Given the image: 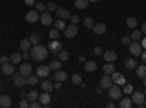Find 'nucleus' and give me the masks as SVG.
I'll return each instance as SVG.
<instances>
[{
    "label": "nucleus",
    "instance_id": "1",
    "mask_svg": "<svg viewBox=\"0 0 146 108\" xmlns=\"http://www.w3.org/2000/svg\"><path fill=\"white\" fill-rule=\"evenodd\" d=\"M29 53H31V58L35 60V62H42V60H45L47 56H48V50L45 48L44 45H40V44L38 45H32Z\"/></svg>",
    "mask_w": 146,
    "mask_h": 108
},
{
    "label": "nucleus",
    "instance_id": "2",
    "mask_svg": "<svg viewBox=\"0 0 146 108\" xmlns=\"http://www.w3.org/2000/svg\"><path fill=\"white\" fill-rule=\"evenodd\" d=\"M108 95H110V98H113V99H115V101H120L121 98H123V91L120 89V85H113L108 88Z\"/></svg>",
    "mask_w": 146,
    "mask_h": 108
},
{
    "label": "nucleus",
    "instance_id": "3",
    "mask_svg": "<svg viewBox=\"0 0 146 108\" xmlns=\"http://www.w3.org/2000/svg\"><path fill=\"white\" fill-rule=\"evenodd\" d=\"M131 102L136 104L137 107H143V104H145V92H140V91L133 92V95H131Z\"/></svg>",
    "mask_w": 146,
    "mask_h": 108
},
{
    "label": "nucleus",
    "instance_id": "4",
    "mask_svg": "<svg viewBox=\"0 0 146 108\" xmlns=\"http://www.w3.org/2000/svg\"><path fill=\"white\" fill-rule=\"evenodd\" d=\"M40 21H41V23H42V25H45V27H48V25H51V23H53V18H51V12H48V10L42 12V13L40 15Z\"/></svg>",
    "mask_w": 146,
    "mask_h": 108
},
{
    "label": "nucleus",
    "instance_id": "5",
    "mask_svg": "<svg viewBox=\"0 0 146 108\" xmlns=\"http://www.w3.org/2000/svg\"><path fill=\"white\" fill-rule=\"evenodd\" d=\"M35 72H36V76H38V78L45 79V78H48V75H50V67L41 64V66L36 67V70H35Z\"/></svg>",
    "mask_w": 146,
    "mask_h": 108
},
{
    "label": "nucleus",
    "instance_id": "6",
    "mask_svg": "<svg viewBox=\"0 0 146 108\" xmlns=\"http://www.w3.org/2000/svg\"><path fill=\"white\" fill-rule=\"evenodd\" d=\"M38 19H40V12L38 10H29L28 13L25 15V21L28 23H35Z\"/></svg>",
    "mask_w": 146,
    "mask_h": 108
},
{
    "label": "nucleus",
    "instance_id": "7",
    "mask_svg": "<svg viewBox=\"0 0 146 108\" xmlns=\"http://www.w3.org/2000/svg\"><path fill=\"white\" fill-rule=\"evenodd\" d=\"M129 50H130V53L135 56V57H137V56H140V53H142V45H140V42H137V41L130 42V44H129Z\"/></svg>",
    "mask_w": 146,
    "mask_h": 108
},
{
    "label": "nucleus",
    "instance_id": "8",
    "mask_svg": "<svg viewBox=\"0 0 146 108\" xmlns=\"http://www.w3.org/2000/svg\"><path fill=\"white\" fill-rule=\"evenodd\" d=\"M78 32H79L78 27H76V25H73V23L64 28V35H66V38H73V37H76Z\"/></svg>",
    "mask_w": 146,
    "mask_h": 108
},
{
    "label": "nucleus",
    "instance_id": "9",
    "mask_svg": "<svg viewBox=\"0 0 146 108\" xmlns=\"http://www.w3.org/2000/svg\"><path fill=\"white\" fill-rule=\"evenodd\" d=\"M48 48H50V51L54 56H58V51L62 50V42L57 41V40H53V41H50V44H48Z\"/></svg>",
    "mask_w": 146,
    "mask_h": 108
},
{
    "label": "nucleus",
    "instance_id": "10",
    "mask_svg": "<svg viewBox=\"0 0 146 108\" xmlns=\"http://www.w3.org/2000/svg\"><path fill=\"white\" fill-rule=\"evenodd\" d=\"M19 73L22 75V76H25V78H28L31 73H32V66L27 62V63H22L21 64V67H19Z\"/></svg>",
    "mask_w": 146,
    "mask_h": 108
},
{
    "label": "nucleus",
    "instance_id": "11",
    "mask_svg": "<svg viewBox=\"0 0 146 108\" xmlns=\"http://www.w3.org/2000/svg\"><path fill=\"white\" fill-rule=\"evenodd\" d=\"M13 85L15 86H25L27 85V78L22 76L21 73H13Z\"/></svg>",
    "mask_w": 146,
    "mask_h": 108
},
{
    "label": "nucleus",
    "instance_id": "12",
    "mask_svg": "<svg viewBox=\"0 0 146 108\" xmlns=\"http://www.w3.org/2000/svg\"><path fill=\"white\" fill-rule=\"evenodd\" d=\"M113 76V82L114 83H117V85H120V86H123V85H126V78L121 75V73H117V72H113L111 73Z\"/></svg>",
    "mask_w": 146,
    "mask_h": 108
},
{
    "label": "nucleus",
    "instance_id": "13",
    "mask_svg": "<svg viewBox=\"0 0 146 108\" xmlns=\"http://www.w3.org/2000/svg\"><path fill=\"white\" fill-rule=\"evenodd\" d=\"M113 78L111 76H110L108 73H105L102 78H101V86H102V89H108L110 86H111L113 85Z\"/></svg>",
    "mask_w": 146,
    "mask_h": 108
},
{
    "label": "nucleus",
    "instance_id": "14",
    "mask_svg": "<svg viewBox=\"0 0 146 108\" xmlns=\"http://www.w3.org/2000/svg\"><path fill=\"white\" fill-rule=\"evenodd\" d=\"M2 73H3V75H13V73H15V66H13V63L7 62V63L2 64Z\"/></svg>",
    "mask_w": 146,
    "mask_h": 108
},
{
    "label": "nucleus",
    "instance_id": "15",
    "mask_svg": "<svg viewBox=\"0 0 146 108\" xmlns=\"http://www.w3.org/2000/svg\"><path fill=\"white\" fill-rule=\"evenodd\" d=\"M40 86H41V89H42V91H45V92H51V91L54 89V85L51 83V80H48L47 78L41 80Z\"/></svg>",
    "mask_w": 146,
    "mask_h": 108
},
{
    "label": "nucleus",
    "instance_id": "16",
    "mask_svg": "<svg viewBox=\"0 0 146 108\" xmlns=\"http://www.w3.org/2000/svg\"><path fill=\"white\" fill-rule=\"evenodd\" d=\"M92 31H94L95 35H102L107 31V25L105 23H95V25L92 27Z\"/></svg>",
    "mask_w": 146,
    "mask_h": 108
},
{
    "label": "nucleus",
    "instance_id": "17",
    "mask_svg": "<svg viewBox=\"0 0 146 108\" xmlns=\"http://www.w3.org/2000/svg\"><path fill=\"white\" fill-rule=\"evenodd\" d=\"M0 107L2 108L12 107V98L9 97V95H2V97H0Z\"/></svg>",
    "mask_w": 146,
    "mask_h": 108
},
{
    "label": "nucleus",
    "instance_id": "18",
    "mask_svg": "<svg viewBox=\"0 0 146 108\" xmlns=\"http://www.w3.org/2000/svg\"><path fill=\"white\" fill-rule=\"evenodd\" d=\"M102 57L105 58V62H115L117 60V54H115V51H113V50H108V51H104V54H102Z\"/></svg>",
    "mask_w": 146,
    "mask_h": 108
},
{
    "label": "nucleus",
    "instance_id": "19",
    "mask_svg": "<svg viewBox=\"0 0 146 108\" xmlns=\"http://www.w3.org/2000/svg\"><path fill=\"white\" fill-rule=\"evenodd\" d=\"M67 78H69V75L66 73L64 70H56V75L53 76V79L54 80H58V82H64Z\"/></svg>",
    "mask_w": 146,
    "mask_h": 108
},
{
    "label": "nucleus",
    "instance_id": "20",
    "mask_svg": "<svg viewBox=\"0 0 146 108\" xmlns=\"http://www.w3.org/2000/svg\"><path fill=\"white\" fill-rule=\"evenodd\" d=\"M38 101L44 105V107H47L48 104H50V101H51V98H50V93L48 92H42V93H40V97H38Z\"/></svg>",
    "mask_w": 146,
    "mask_h": 108
},
{
    "label": "nucleus",
    "instance_id": "21",
    "mask_svg": "<svg viewBox=\"0 0 146 108\" xmlns=\"http://www.w3.org/2000/svg\"><path fill=\"white\" fill-rule=\"evenodd\" d=\"M56 13H57L58 19H63V21L70 19V12H69V10H66V9H60V7H57Z\"/></svg>",
    "mask_w": 146,
    "mask_h": 108
},
{
    "label": "nucleus",
    "instance_id": "22",
    "mask_svg": "<svg viewBox=\"0 0 146 108\" xmlns=\"http://www.w3.org/2000/svg\"><path fill=\"white\" fill-rule=\"evenodd\" d=\"M19 47H21V50H22V51H29V50H31V47H32V44H31L29 38H25V40H22V41H21Z\"/></svg>",
    "mask_w": 146,
    "mask_h": 108
},
{
    "label": "nucleus",
    "instance_id": "23",
    "mask_svg": "<svg viewBox=\"0 0 146 108\" xmlns=\"http://www.w3.org/2000/svg\"><path fill=\"white\" fill-rule=\"evenodd\" d=\"M21 60H22V54H21V53H12V54L9 56V62L13 63V64L21 63Z\"/></svg>",
    "mask_w": 146,
    "mask_h": 108
},
{
    "label": "nucleus",
    "instance_id": "24",
    "mask_svg": "<svg viewBox=\"0 0 146 108\" xmlns=\"http://www.w3.org/2000/svg\"><path fill=\"white\" fill-rule=\"evenodd\" d=\"M96 63L95 62H85L83 63V69H85V72H95L96 70Z\"/></svg>",
    "mask_w": 146,
    "mask_h": 108
},
{
    "label": "nucleus",
    "instance_id": "25",
    "mask_svg": "<svg viewBox=\"0 0 146 108\" xmlns=\"http://www.w3.org/2000/svg\"><path fill=\"white\" fill-rule=\"evenodd\" d=\"M102 69H104V73H108V75H111L113 72H115V66H114L111 62H107Z\"/></svg>",
    "mask_w": 146,
    "mask_h": 108
},
{
    "label": "nucleus",
    "instance_id": "26",
    "mask_svg": "<svg viewBox=\"0 0 146 108\" xmlns=\"http://www.w3.org/2000/svg\"><path fill=\"white\" fill-rule=\"evenodd\" d=\"M62 64H63V62H60V60H53V62H50L48 67H50V70H60Z\"/></svg>",
    "mask_w": 146,
    "mask_h": 108
},
{
    "label": "nucleus",
    "instance_id": "27",
    "mask_svg": "<svg viewBox=\"0 0 146 108\" xmlns=\"http://www.w3.org/2000/svg\"><path fill=\"white\" fill-rule=\"evenodd\" d=\"M136 75H137V78H140V79H143V78L146 76V66H145V64H140V66L136 67Z\"/></svg>",
    "mask_w": 146,
    "mask_h": 108
},
{
    "label": "nucleus",
    "instance_id": "28",
    "mask_svg": "<svg viewBox=\"0 0 146 108\" xmlns=\"http://www.w3.org/2000/svg\"><path fill=\"white\" fill-rule=\"evenodd\" d=\"M126 25H127V28H136L137 27V19L136 18H133V16H129L127 19H126Z\"/></svg>",
    "mask_w": 146,
    "mask_h": 108
},
{
    "label": "nucleus",
    "instance_id": "29",
    "mask_svg": "<svg viewBox=\"0 0 146 108\" xmlns=\"http://www.w3.org/2000/svg\"><path fill=\"white\" fill-rule=\"evenodd\" d=\"M36 83H38V76L36 75H29L28 78H27V85H31V86H35Z\"/></svg>",
    "mask_w": 146,
    "mask_h": 108
},
{
    "label": "nucleus",
    "instance_id": "30",
    "mask_svg": "<svg viewBox=\"0 0 146 108\" xmlns=\"http://www.w3.org/2000/svg\"><path fill=\"white\" fill-rule=\"evenodd\" d=\"M29 41H31L32 45H38L40 41H41V35H40V34H36V32H34L31 37H29Z\"/></svg>",
    "mask_w": 146,
    "mask_h": 108
},
{
    "label": "nucleus",
    "instance_id": "31",
    "mask_svg": "<svg viewBox=\"0 0 146 108\" xmlns=\"http://www.w3.org/2000/svg\"><path fill=\"white\" fill-rule=\"evenodd\" d=\"M72 83L75 86H80V83H82V76L79 73H73L72 75Z\"/></svg>",
    "mask_w": 146,
    "mask_h": 108
},
{
    "label": "nucleus",
    "instance_id": "32",
    "mask_svg": "<svg viewBox=\"0 0 146 108\" xmlns=\"http://www.w3.org/2000/svg\"><path fill=\"white\" fill-rule=\"evenodd\" d=\"M118 107H120V108H130V107H131V99H130V98H121Z\"/></svg>",
    "mask_w": 146,
    "mask_h": 108
},
{
    "label": "nucleus",
    "instance_id": "33",
    "mask_svg": "<svg viewBox=\"0 0 146 108\" xmlns=\"http://www.w3.org/2000/svg\"><path fill=\"white\" fill-rule=\"evenodd\" d=\"M89 5V0H75V6L78 9H86Z\"/></svg>",
    "mask_w": 146,
    "mask_h": 108
},
{
    "label": "nucleus",
    "instance_id": "34",
    "mask_svg": "<svg viewBox=\"0 0 146 108\" xmlns=\"http://www.w3.org/2000/svg\"><path fill=\"white\" fill-rule=\"evenodd\" d=\"M124 64H126V67H127L129 70H133V69H136V67H137L136 60H133V58H127L126 62H124Z\"/></svg>",
    "mask_w": 146,
    "mask_h": 108
},
{
    "label": "nucleus",
    "instance_id": "35",
    "mask_svg": "<svg viewBox=\"0 0 146 108\" xmlns=\"http://www.w3.org/2000/svg\"><path fill=\"white\" fill-rule=\"evenodd\" d=\"M38 97H40L38 91H31V92L27 95V99H28L29 102H32V101H36V99H38Z\"/></svg>",
    "mask_w": 146,
    "mask_h": 108
},
{
    "label": "nucleus",
    "instance_id": "36",
    "mask_svg": "<svg viewBox=\"0 0 146 108\" xmlns=\"http://www.w3.org/2000/svg\"><path fill=\"white\" fill-rule=\"evenodd\" d=\"M58 58H60V62H67V60H69V51L62 48L58 51Z\"/></svg>",
    "mask_w": 146,
    "mask_h": 108
},
{
    "label": "nucleus",
    "instance_id": "37",
    "mask_svg": "<svg viewBox=\"0 0 146 108\" xmlns=\"http://www.w3.org/2000/svg\"><path fill=\"white\" fill-rule=\"evenodd\" d=\"M54 27H56L58 31H62V29H64V28H66V23H64V21H63V19H57V21L54 22Z\"/></svg>",
    "mask_w": 146,
    "mask_h": 108
},
{
    "label": "nucleus",
    "instance_id": "38",
    "mask_svg": "<svg viewBox=\"0 0 146 108\" xmlns=\"http://www.w3.org/2000/svg\"><path fill=\"white\" fill-rule=\"evenodd\" d=\"M83 25H85V28L92 29V27L95 25V22H94V19H92V18H86V19L83 21Z\"/></svg>",
    "mask_w": 146,
    "mask_h": 108
},
{
    "label": "nucleus",
    "instance_id": "39",
    "mask_svg": "<svg viewBox=\"0 0 146 108\" xmlns=\"http://www.w3.org/2000/svg\"><path fill=\"white\" fill-rule=\"evenodd\" d=\"M130 37H131V40H142V31L140 29H135L131 32Z\"/></svg>",
    "mask_w": 146,
    "mask_h": 108
},
{
    "label": "nucleus",
    "instance_id": "40",
    "mask_svg": "<svg viewBox=\"0 0 146 108\" xmlns=\"http://www.w3.org/2000/svg\"><path fill=\"white\" fill-rule=\"evenodd\" d=\"M48 37H50L51 40H57V38H58V29H57V28L50 29V32H48Z\"/></svg>",
    "mask_w": 146,
    "mask_h": 108
},
{
    "label": "nucleus",
    "instance_id": "41",
    "mask_svg": "<svg viewBox=\"0 0 146 108\" xmlns=\"http://www.w3.org/2000/svg\"><path fill=\"white\" fill-rule=\"evenodd\" d=\"M34 6H35V10L41 12V13H42V12H45V10H47V6H45L44 3H40V2H38V3H35Z\"/></svg>",
    "mask_w": 146,
    "mask_h": 108
},
{
    "label": "nucleus",
    "instance_id": "42",
    "mask_svg": "<svg viewBox=\"0 0 146 108\" xmlns=\"http://www.w3.org/2000/svg\"><path fill=\"white\" fill-rule=\"evenodd\" d=\"M131 42V37L130 35H124V37H121V44L123 45H129Z\"/></svg>",
    "mask_w": 146,
    "mask_h": 108
},
{
    "label": "nucleus",
    "instance_id": "43",
    "mask_svg": "<svg viewBox=\"0 0 146 108\" xmlns=\"http://www.w3.org/2000/svg\"><path fill=\"white\" fill-rule=\"evenodd\" d=\"M47 10H48V12H56V10H57V5L53 3V2L47 3Z\"/></svg>",
    "mask_w": 146,
    "mask_h": 108
},
{
    "label": "nucleus",
    "instance_id": "44",
    "mask_svg": "<svg viewBox=\"0 0 146 108\" xmlns=\"http://www.w3.org/2000/svg\"><path fill=\"white\" fill-rule=\"evenodd\" d=\"M79 21H80V18L78 16V15H70V22L73 23V25H78V23H79Z\"/></svg>",
    "mask_w": 146,
    "mask_h": 108
},
{
    "label": "nucleus",
    "instance_id": "45",
    "mask_svg": "<svg viewBox=\"0 0 146 108\" xmlns=\"http://www.w3.org/2000/svg\"><path fill=\"white\" fill-rule=\"evenodd\" d=\"M29 107L31 108H40V107H42V104L36 99V101H32V102H29Z\"/></svg>",
    "mask_w": 146,
    "mask_h": 108
},
{
    "label": "nucleus",
    "instance_id": "46",
    "mask_svg": "<svg viewBox=\"0 0 146 108\" xmlns=\"http://www.w3.org/2000/svg\"><path fill=\"white\" fill-rule=\"evenodd\" d=\"M19 107H21V108H28V107H29V101H28L27 98H23V99L21 101Z\"/></svg>",
    "mask_w": 146,
    "mask_h": 108
},
{
    "label": "nucleus",
    "instance_id": "47",
    "mask_svg": "<svg viewBox=\"0 0 146 108\" xmlns=\"http://www.w3.org/2000/svg\"><path fill=\"white\" fill-rule=\"evenodd\" d=\"M94 54L95 56H102L104 54V50L101 48V47H95V48H94Z\"/></svg>",
    "mask_w": 146,
    "mask_h": 108
},
{
    "label": "nucleus",
    "instance_id": "48",
    "mask_svg": "<svg viewBox=\"0 0 146 108\" xmlns=\"http://www.w3.org/2000/svg\"><path fill=\"white\" fill-rule=\"evenodd\" d=\"M9 62V57L7 56H0V64H5Z\"/></svg>",
    "mask_w": 146,
    "mask_h": 108
},
{
    "label": "nucleus",
    "instance_id": "49",
    "mask_svg": "<svg viewBox=\"0 0 146 108\" xmlns=\"http://www.w3.org/2000/svg\"><path fill=\"white\" fill-rule=\"evenodd\" d=\"M123 92H124V93H131V92H133V86H131V85H126V88H124Z\"/></svg>",
    "mask_w": 146,
    "mask_h": 108
},
{
    "label": "nucleus",
    "instance_id": "50",
    "mask_svg": "<svg viewBox=\"0 0 146 108\" xmlns=\"http://www.w3.org/2000/svg\"><path fill=\"white\" fill-rule=\"evenodd\" d=\"M29 57H31V53H29V51H22V58L28 60Z\"/></svg>",
    "mask_w": 146,
    "mask_h": 108
},
{
    "label": "nucleus",
    "instance_id": "51",
    "mask_svg": "<svg viewBox=\"0 0 146 108\" xmlns=\"http://www.w3.org/2000/svg\"><path fill=\"white\" fill-rule=\"evenodd\" d=\"M23 2H25L27 6H34L35 5V0H23Z\"/></svg>",
    "mask_w": 146,
    "mask_h": 108
},
{
    "label": "nucleus",
    "instance_id": "52",
    "mask_svg": "<svg viewBox=\"0 0 146 108\" xmlns=\"http://www.w3.org/2000/svg\"><path fill=\"white\" fill-rule=\"evenodd\" d=\"M140 57H142V62H143V63H146V51L140 53Z\"/></svg>",
    "mask_w": 146,
    "mask_h": 108
},
{
    "label": "nucleus",
    "instance_id": "53",
    "mask_svg": "<svg viewBox=\"0 0 146 108\" xmlns=\"http://www.w3.org/2000/svg\"><path fill=\"white\" fill-rule=\"evenodd\" d=\"M140 45H142V48H145V50H146V37L140 41Z\"/></svg>",
    "mask_w": 146,
    "mask_h": 108
},
{
    "label": "nucleus",
    "instance_id": "54",
    "mask_svg": "<svg viewBox=\"0 0 146 108\" xmlns=\"http://www.w3.org/2000/svg\"><path fill=\"white\" fill-rule=\"evenodd\" d=\"M54 89H62V82H58V80H57V83L54 85Z\"/></svg>",
    "mask_w": 146,
    "mask_h": 108
},
{
    "label": "nucleus",
    "instance_id": "55",
    "mask_svg": "<svg viewBox=\"0 0 146 108\" xmlns=\"http://www.w3.org/2000/svg\"><path fill=\"white\" fill-rule=\"evenodd\" d=\"M142 34H145V35H146V22L142 25Z\"/></svg>",
    "mask_w": 146,
    "mask_h": 108
},
{
    "label": "nucleus",
    "instance_id": "56",
    "mask_svg": "<svg viewBox=\"0 0 146 108\" xmlns=\"http://www.w3.org/2000/svg\"><path fill=\"white\" fill-rule=\"evenodd\" d=\"M107 107H108V108H114V107H115V104H114V102H108V105H107Z\"/></svg>",
    "mask_w": 146,
    "mask_h": 108
},
{
    "label": "nucleus",
    "instance_id": "57",
    "mask_svg": "<svg viewBox=\"0 0 146 108\" xmlns=\"http://www.w3.org/2000/svg\"><path fill=\"white\" fill-rule=\"evenodd\" d=\"M79 62H80V63H85V56H80V57H79Z\"/></svg>",
    "mask_w": 146,
    "mask_h": 108
},
{
    "label": "nucleus",
    "instance_id": "58",
    "mask_svg": "<svg viewBox=\"0 0 146 108\" xmlns=\"http://www.w3.org/2000/svg\"><path fill=\"white\" fill-rule=\"evenodd\" d=\"M102 92V86H98V88H96V93H101Z\"/></svg>",
    "mask_w": 146,
    "mask_h": 108
},
{
    "label": "nucleus",
    "instance_id": "59",
    "mask_svg": "<svg viewBox=\"0 0 146 108\" xmlns=\"http://www.w3.org/2000/svg\"><path fill=\"white\" fill-rule=\"evenodd\" d=\"M142 80H143V86H146V76H145V78H143Z\"/></svg>",
    "mask_w": 146,
    "mask_h": 108
},
{
    "label": "nucleus",
    "instance_id": "60",
    "mask_svg": "<svg viewBox=\"0 0 146 108\" xmlns=\"http://www.w3.org/2000/svg\"><path fill=\"white\" fill-rule=\"evenodd\" d=\"M89 2H91V3H96V2H98V0H89Z\"/></svg>",
    "mask_w": 146,
    "mask_h": 108
},
{
    "label": "nucleus",
    "instance_id": "61",
    "mask_svg": "<svg viewBox=\"0 0 146 108\" xmlns=\"http://www.w3.org/2000/svg\"><path fill=\"white\" fill-rule=\"evenodd\" d=\"M143 107H146V99H145V104H143Z\"/></svg>",
    "mask_w": 146,
    "mask_h": 108
},
{
    "label": "nucleus",
    "instance_id": "62",
    "mask_svg": "<svg viewBox=\"0 0 146 108\" xmlns=\"http://www.w3.org/2000/svg\"><path fill=\"white\" fill-rule=\"evenodd\" d=\"M2 75H3V73H2V70H0V76H2Z\"/></svg>",
    "mask_w": 146,
    "mask_h": 108
},
{
    "label": "nucleus",
    "instance_id": "63",
    "mask_svg": "<svg viewBox=\"0 0 146 108\" xmlns=\"http://www.w3.org/2000/svg\"><path fill=\"white\" fill-rule=\"evenodd\" d=\"M145 95H146V88H145Z\"/></svg>",
    "mask_w": 146,
    "mask_h": 108
},
{
    "label": "nucleus",
    "instance_id": "64",
    "mask_svg": "<svg viewBox=\"0 0 146 108\" xmlns=\"http://www.w3.org/2000/svg\"><path fill=\"white\" fill-rule=\"evenodd\" d=\"M0 89H2V85H0Z\"/></svg>",
    "mask_w": 146,
    "mask_h": 108
}]
</instances>
